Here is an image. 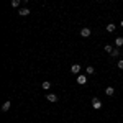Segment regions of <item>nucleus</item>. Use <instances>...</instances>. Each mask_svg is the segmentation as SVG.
<instances>
[{"instance_id":"1","label":"nucleus","mask_w":123,"mask_h":123,"mask_svg":"<svg viewBox=\"0 0 123 123\" xmlns=\"http://www.w3.org/2000/svg\"><path fill=\"white\" fill-rule=\"evenodd\" d=\"M92 107H94L95 110H100V108H102V102H100V98L94 97V98H92Z\"/></svg>"},{"instance_id":"2","label":"nucleus","mask_w":123,"mask_h":123,"mask_svg":"<svg viewBox=\"0 0 123 123\" xmlns=\"http://www.w3.org/2000/svg\"><path fill=\"white\" fill-rule=\"evenodd\" d=\"M90 33H92V31H90V28H87V26L80 30V36H82V38H89V36H90Z\"/></svg>"},{"instance_id":"3","label":"nucleus","mask_w":123,"mask_h":123,"mask_svg":"<svg viewBox=\"0 0 123 123\" xmlns=\"http://www.w3.org/2000/svg\"><path fill=\"white\" fill-rule=\"evenodd\" d=\"M71 72L72 74H79L80 72V64H72L71 66Z\"/></svg>"},{"instance_id":"4","label":"nucleus","mask_w":123,"mask_h":123,"mask_svg":"<svg viewBox=\"0 0 123 123\" xmlns=\"http://www.w3.org/2000/svg\"><path fill=\"white\" fill-rule=\"evenodd\" d=\"M46 100H48V102H57V95L56 94H48L46 95Z\"/></svg>"},{"instance_id":"5","label":"nucleus","mask_w":123,"mask_h":123,"mask_svg":"<svg viewBox=\"0 0 123 123\" xmlns=\"http://www.w3.org/2000/svg\"><path fill=\"white\" fill-rule=\"evenodd\" d=\"M87 82V76H77V84L79 85H84Z\"/></svg>"},{"instance_id":"6","label":"nucleus","mask_w":123,"mask_h":123,"mask_svg":"<svg viewBox=\"0 0 123 123\" xmlns=\"http://www.w3.org/2000/svg\"><path fill=\"white\" fill-rule=\"evenodd\" d=\"M115 46H117V48H122L123 46V36H117V39H115Z\"/></svg>"},{"instance_id":"7","label":"nucleus","mask_w":123,"mask_h":123,"mask_svg":"<svg viewBox=\"0 0 123 123\" xmlns=\"http://www.w3.org/2000/svg\"><path fill=\"white\" fill-rule=\"evenodd\" d=\"M85 72H87V76H92V74L95 72V67L94 66H87L85 67Z\"/></svg>"},{"instance_id":"8","label":"nucleus","mask_w":123,"mask_h":123,"mask_svg":"<svg viewBox=\"0 0 123 123\" xmlns=\"http://www.w3.org/2000/svg\"><path fill=\"white\" fill-rule=\"evenodd\" d=\"M10 107H12V102L8 100V102H5V104L2 105V110H3V112H8V110H10Z\"/></svg>"},{"instance_id":"9","label":"nucleus","mask_w":123,"mask_h":123,"mask_svg":"<svg viewBox=\"0 0 123 123\" xmlns=\"http://www.w3.org/2000/svg\"><path fill=\"white\" fill-rule=\"evenodd\" d=\"M18 15H21V17H26V15H30V10H28V8H20V10H18Z\"/></svg>"},{"instance_id":"10","label":"nucleus","mask_w":123,"mask_h":123,"mask_svg":"<svg viewBox=\"0 0 123 123\" xmlns=\"http://www.w3.org/2000/svg\"><path fill=\"white\" fill-rule=\"evenodd\" d=\"M105 94L108 95V97H112V95L115 94V89L113 87H107V89H105Z\"/></svg>"},{"instance_id":"11","label":"nucleus","mask_w":123,"mask_h":123,"mask_svg":"<svg viewBox=\"0 0 123 123\" xmlns=\"http://www.w3.org/2000/svg\"><path fill=\"white\" fill-rule=\"evenodd\" d=\"M115 28H117V26H115V23H108V25H107V31H108V33H113Z\"/></svg>"},{"instance_id":"12","label":"nucleus","mask_w":123,"mask_h":123,"mask_svg":"<svg viewBox=\"0 0 123 123\" xmlns=\"http://www.w3.org/2000/svg\"><path fill=\"white\" fill-rule=\"evenodd\" d=\"M104 49L107 51V53H108V54H112V51H113V46H112V44H105Z\"/></svg>"},{"instance_id":"13","label":"nucleus","mask_w":123,"mask_h":123,"mask_svg":"<svg viewBox=\"0 0 123 123\" xmlns=\"http://www.w3.org/2000/svg\"><path fill=\"white\" fill-rule=\"evenodd\" d=\"M43 89H44V90H49V89H51V82L44 80V82H43Z\"/></svg>"},{"instance_id":"14","label":"nucleus","mask_w":123,"mask_h":123,"mask_svg":"<svg viewBox=\"0 0 123 123\" xmlns=\"http://www.w3.org/2000/svg\"><path fill=\"white\" fill-rule=\"evenodd\" d=\"M20 2H21V0H12V7H13V8H18Z\"/></svg>"},{"instance_id":"15","label":"nucleus","mask_w":123,"mask_h":123,"mask_svg":"<svg viewBox=\"0 0 123 123\" xmlns=\"http://www.w3.org/2000/svg\"><path fill=\"white\" fill-rule=\"evenodd\" d=\"M120 54H122V53H120L118 49H113V51H112V56H113V57H118Z\"/></svg>"},{"instance_id":"16","label":"nucleus","mask_w":123,"mask_h":123,"mask_svg":"<svg viewBox=\"0 0 123 123\" xmlns=\"http://www.w3.org/2000/svg\"><path fill=\"white\" fill-rule=\"evenodd\" d=\"M117 66H118V69H123V59H120V61L117 62Z\"/></svg>"},{"instance_id":"17","label":"nucleus","mask_w":123,"mask_h":123,"mask_svg":"<svg viewBox=\"0 0 123 123\" xmlns=\"http://www.w3.org/2000/svg\"><path fill=\"white\" fill-rule=\"evenodd\" d=\"M120 26H122V28H123V20H122V21H120Z\"/></svg>"},{"instance_id":"18","label":"nucleus","mask_w":123,"mask_h":123,"mask_svg":"<svg viewBox=\"0 0 123 123\" xmlns=\"http://www.w3.org/2000/svg\"><path fill=\"white\" fill-rule=\"evenodd\" d=\"M122 56H123V51H122Z\"/></svg>"}]
</instances>
